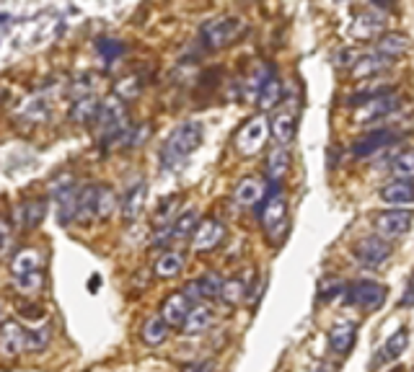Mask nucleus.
<instances>
[{"mask_svg":"<svg viewBox=\"0 0 414 372\" xmlns=\"http://www.w3.org/2000/svg\"><path fill=\"white\" fill-rule=\"evenodd\" d=\"M202 138H205L202 122H181L166 138L163 147H161V163H163V168L181 166L202 145Z\"/></svg>","mask_w":414,"mask_h":372,"instance_id":"f257e3e1","label":"nucleus"},{"mask_svg":"<svg viewBox=\"0 0 414 372\" xmlns=\"http://www.w3.org/2000/svg\"><path fill=\"white\" fill-rule=\"evenodd\" d=\"M50 344V328H34L29 331L26 326L8 321L0 328V354L16 357L21 352H42Z\"/></svg>","mask_w":414,"mask_h":372,"instance_id":"f03ea898","label":"nucleus"},{"mask_svg":"<svg viewBox=\"0 0 414 372\" xmlns=\"http://www.w3.org/2000/svg\"><path fill=\"white\" fill-rule=\"evenodd\" d=\"M246 34V21L241 16H220V19H210L199 26V37L210 49H226L236 44L241 37Z\"/></svg>","mask_w":414,"mask_h":372,"instance_id":"7ed1b4c3","label":"nucleus"},{"mask_svg":"<svg viewBox=\"0 0 414 372\" xmlns=\"http://www.w3.org/2000/svg\"><path fill=\"white\" fill-rule=\"evenodd\" d=\"M269 135H272V129H269L267 117L257 114V117H251L246 124L236 132V138H233V147H236L238 156L251 158V156H257L259 150H264Z\"/></svg>","mask_w":414,"mask_h":372,"instance_id":"20e7f679","label":"nucleus"},{"mask_svg":"<svg viewBox=\"0 0 414 372\" xmlns=\"http://www.w3.org/2000/svg\"><path fill=\"white\" fill-rule=\"evenodd\" d=\"M399 142V132L391 127H378V129H370V132H365L363 138H357L352 142V156L355 158H370L375 153H381L386 147H391Z\"/></svg>","mask_w":414,"mask_h":372,"instance_id":"39448f33","label":"nucleus"},{"mask_svg":"<svg viewBox=\"0 0 414 372\" xmlns=\"http://www.w3.org/2000/svg\"><path fill=\"white\" fill-rule=\"evenodd\" d=\"M414 225L412 210H386L373 217V227L378 230L381 238H399L406 235Z\"/></svg>","mask_w":414,"mask_h":372,"instance_id":"423d86ee","label":"nucleus"},{"mask_svg":"<svg viewBox=\"0 0 414 372\" xmlns=\"http://www.w3.org/2000/svg\"><path fill=\"white\" fill-rule=\"evenodd\" d=\"M259 220H262V225H264V230L269 235H275V230L280 225H285V217H287V202L285 196H282V192L277 189V186H272V192L267 194V199L259 205Z\"/></svg>","mask_w":414,"mask_h":372,"instance_id":"0eeeda50","label":"nucleus"},{"mask_svg":"<svg viewBox=\"0 0 414 372\" xmlns=\"http://www.w3.org/2000/svg\"><path fill=\"white\" fill-rule=\"evenodd\" d=\"M402 104V98L396 93H384V96L368 98L365 104L355 109V122L357 124H368V122H381L384 117L394 114L396 109Z\"/></svg>","mask_w":414,"mask_h":372,"instance_id":"6e6552de","label":"nucleus"},{"mask_svg":"<svg viewBox=\"0 0 414 372\" xmlns=\"http://www.w3.org/2000/svg\"><path fill=\"white\" fill-rule=\"evenodd\" d=\"M391 243L381 238V235H368L363 241H357L355 243V256L357 261H363L365 266H381L384 261L391 259Z\"/></svg>","mask_w":414,"mask_h":372,"instance_id":"1a4fd4ad","label":"nucleus"},{"mask_svg":"<svg viewBox=\"0 0 414 372\" xmlns=\"http://www.w3.org/2000/svg\"><path fill=\"white\" fill-rule=\"evenodd\" d=\"M55 202H57V220L62 225H70L78 217V196L80 186H75L70 181V176H65L62 186H55Z\"/></svg>","mask_w":414,"mask_h":372,"instance_id":"9d476101","label":"nucleus"},{"mask_svg":"<svg viewBox=\"0 0 414 372\" xmlns=\"http://www.w3.org/2000/svg\"><path fill=\"white\" fill-rule=\"evenodd\" d=\"M223 238H226L223 223H220L217 217H205V220L199 223L197 233L192 235V248H195L197 254H207V251L217 248Z\"/></svg>","mask_w":414,"mask_h":372,"instance_id":"9b49d317","label":"nucleus"},{"mask_svg":"<svg viewBox=\"0 0 414 372\" xmlns=\"http://www.w3.org/2000/svg\"><path fill=\"white\" fill-rule=\"evenodd\" d=\"M350 300L360 305L363 310H375L378 305H384L386 300V287L373 282V279H360L350 287Z\"/></svg>","mask_w":414,"mask_h":372,"instance_id":"f8f14e48","label":"nucleus"},{"mask_svg":"<svg viewBox=\"0 0 414 372\" xmlns=\"http://www.w3.org/2000/svg\"><path fill=\"white\" fill-rule=\"evenodd\" d=\"M199 223H202V220H199L197 210H187V212H181L168 227H158L161 233H158L156 243H163V241H184L187 235L197 233Z\"/></svg>","mask_w":414,"mask_h":372,"instance_id":"ddd939ff","label":"nucleus"},{"mask_svg":"<svg viewBox=\"0 0 414 372\" xmlns=\"http://www.w3.org/2000/svg\"><path fill=\"white\" fill-rule=\"evenodd\" d=\"M192 300H189L184 292H174L168 295L166 300H163V305H161V318L168 324V328L171 326H184L187 324L189 313H192Z\"/></svg>","mask_w":414,"mask_h":372,"instance_id":"4468645a","label":"nucleus"},{"mask_svg":"<svg viewBox=\"0 0 414 372\" xmlns=\"http://www.w3.org/2000/svg\"><path fill=\"white\" fill-rule=\"evenodd\" d=\"M355 339H357V326L352 321H342V324H334L329 328V349L334 354H339V357L352 352Z\"/></svg>","mask_w":414,"mask_h":372,"instance_id":"2eb2a0df","label":"nucleus"},{"mask_svg":"<svg viewBox=\"0 0 414 372\" xmlns=\"http://www.w3.org/2000/svg\"><path fill=\"white\" fill-rule=\"evenodd\" d=\"M391 68V59L381 55V52H363V55H357L355 65H352V75L357 80L360 78H373V75H381L384 70Z\"/></svg>","mask_w":414,"mask_h":372,"instance_id":"dca6fc26","label":"nucleus"},{"mask_svg":"<svg viewBox=\"0 0 414 372\" xmlns=\"http://www.w3.org/2000/svg\"><path fill=\"white\" fill-rule=\"evenodd\" d=\"M220 292H223V279L217 275H202L184 287V295L189 300H205V297L213 300V297H220Z\"/></svg>","mask_w":414,"mask_h":372,"instance_id":"f3484780","label":"nucleus"},{"mask_svg":"<svg viewBox=\"0 0 414 372\" xmlns=\"http://www.w3.org/2000/svg\"><path fill=\"white\" fill-rule=\"evenodd\" d=\"M233 199H236L241 207H254V205H262L267 199L264 194V184L259 181V178L249 176V178H241L233 189Z\"/></svg>","mask_w":414,"mask_h":372,"instance_id":"a211bd4d","label":"nucleus"},{"mask_svg":"<svg viewBox=\"0 0 414 372\" xmlns=\"http://www.w3.org/2000/svg\"><path fill=\"white\" fill-rule=\"evenodd\" d=\"M39 269H42V254L39 251H31V248L19 251V254L13 256V261H10L13 279H26V277L39 275Z\"/></svg>","mask_w":414,"mask_h":372,"instance_id":"6ab92c4d","label":"nucleus"},{"mask_svg":"<svg viewBox=\"0 0 414 372\" xmlns=\"http://www.w3.org/2000/svg\"><path fill=\"white\" fill-rule=\"evenodd\" d=\"M145 199H148V184H145V181H138V184L125 194V199H122V217H125L127 223L138 220L143 207H145Z\"/></svg>","mask_w":414,"mask_h":372,"instance_id":"aec40b11","label":"nucleus"},{"mask_svg":"<svg viewBox=\"0 0 414 372\" xmlns=\"http://www.w3.org/2000/svg\"><path fill=\"white\" fill-rule=\"evenodd\" d=\"M406 49H409V37L402 34V31H384V34L375 39V52L386 55L388 59L404 55Z\"/></svg>","mask_w":414,"mask_h":372,"instance_id":"412c9836","label":"nucleus"},{"mask_svg":"<svg viewBox=\"0 0 414 372\" xmlns=\"http://www.w3.org/2000/svg\"><path fill=\"white\" fill-rule=\"evenodd\" d=\"M381 199H384L386 205L394 207L414 205V184H409V181H388L381 189Z\"/></svg>","mask_w":414,"mask_h":372,"instance_id":"4be33fe9","label":"nucleus"},{"mask_svg":"<svg viewBox=\"0 0 414 372\" xmlns=\"http://www.w3.org/2000/svg\"><path fill=\"white\" fill-rule=\"evenodd\" d=\"M287 168H290V153H287V147L275 145L269 150V156H267V178H269L272 184H280V181L285 178Z\"/></svg>","mask_w":414,"mask_h":372,"instance_id":"5701e85b","label":"nucleus"},{"mask_svg":"<svg viewBox=\"0 0 414 372\" xmlns=\"http://www.w3.org/2000/svg\"><path fill=\"white\" fill-rule=\"evenodd\" d=\"M406 346H409V328L402 326V328H396V331L386 339V344L381 346L378 360H381V362H394V360H399V357L404 354Z\"/></svg>","mask_w":414,"mask_h":372,"instance_id":"b1692460","label":"nucleus"},{"mask_svg":"<svg viewBox=\"0 0 414 372\" xmlns=\"http://www.w3.org/2000/svg\"><path fill=\"white\" fill-rule=\"evenodd\" d=\"M269 129H272L277 142L282 147H287L296 140V114H293V111H280V114H275V119L269 122Z\"/></svg>","mask_w":414,"mask_h":372,"instance_id":"393cba45","label":"nucleus"},{"mask_svg":"<svg viewBox=\"0 0 414 372\" xmlns=\"http://www.w3.org/2000/svg\"><path fill=\"white\" fill-rule=\"evenodd\" d=\"M153 272H156L158 279H174V277H179L184 272V256L179 254V251H166L156 261Z\"/></svg>","mask_w":414,"mask_h":372,"instance_id":"a878e982","label":"nucleus"},{"mask_svg":"<svg viewBox=\"0 0 414 372\" xmlns=\"http://www.w3.org/2000/svg\"><path fill=\"white\" fill-rule=\"evenodd\" d=\"M44 212H47L44 199H34V202L19 205L16 207V223H19L21 227H37L42 220H44Z\"/></svg>","mask_w":414,"mask_h":372,"instance_id":"bb28decb","label":"nucleus"},{"mask_svg":"<svg viewBox=\"0 0 414 372\" xmlns=\"http://www.w3.org/2000/svg\"><path fill=\"white\" fill-rule=\"evenodd\" d=\"M388 171H391L394 181H409V184H414V147L402 150V153L391 160Z\"/></svg>","mask_w":414,"mask_h":372,"instance_id":"cd10ccee","label":"nucleus"},{"mask_svg":"<svg viewBox=\"0 0 414 372\" xmlns=\"http://www.w3.org/2000/svg\"><path fill=\"white\" fill-rule=\"evenodd\" d=\"M210 326H213V313H210V308H207V305H195L187 318V324L181 326V328H184L187 336H199V333H205Z\"/></svg>","mask_w":414,"mask_h":372,"instance_id":"c85d7f7f","label":"nucleus"},{"mask_svg":"<svg viewBox=\"0 0 414 372\" xmlns=\"http://www.w3.org/2000/svg\"><path fill=\"white\" fill-rule=\"evenodd\" d=\"M99 109L101 104L93 96H78V101L70 109V119L78 122V124H89V122L99 117Z\"/></svg>","mask_w":414,"mask_h":372,"instance_id":"c756f323","label":"nucleus"},{"mask_svg":"<svg viewBox=\"0 0 414 372\" xmlns=\"http://www.w3.org/2000/svg\"><path fill=\"white\" fill-rule=\"evenodd\" d=\"M280 101H282V80L277 78V75H272V78L262 86V91H259L257 106L262 109V111H269V109L280 106Z\"/></svg>","mask_w":414,"mask_h":372,"instance_id":"7c9ffc66","label":"nucleus"},{"mask_svg":"<svg viewBox=\"0 0 414 372\" xmlns=\"http://www.w3.org/2000/svg\"><path fill=\"white\" fill-rule=\"evenodd\" d=\"M140 336H143V342L148 344V346H161V344L168 339V324L161 315H153V318H148V321L143 324Z\"/></svg>","mask_w":414,"mask_h":372,"instance_id":"2f4dec72","label":"nucleus"},{"mask_svg":"<svg viewBox=\"0 0 414 372\" xmlns=\"http://www.w3.org/2000/svg\"><path fill=\"white\" fill-rule=\"evenodd\" d=\"M96 189H99V186H93V184L80 189L78 217H75V220H80V223H86V220H91V217H96Z\"/></svg>","mask_w":414,"mask_h":372,"instance_id":"473e14b6","label":"nucleus"},{"mask_svg":"<svg viewBox=\"0 0 414 372\" xmlns=\"http://www.w3.org/2000/svg\"><path fill=\"white\" fill-rule=\"evenodd\" d=\"M246 297V282L244 279H223V292H220V300H226L228 305H238Z\"/></svg>","mask_w":414,"mask_h":372,"instance_id":"72a5a7b5","label":"nucleus"},{"mask_svg":"<svg viewBox=\"0 0 414 372\" xmlns=\"http://www.w3.org/2000/svg\"><path fill=\"white\" fill-rule=\"evenodd\" d=\"M117 207V196L109 186H99L96 189V217H109L111 210Z\"/></svg>","mask_w":414,"mask_h":372,"instance_id":"f704fd0d","label":"nucleus"},{"mask_svg":"<svg viewBox=\"0 0 414 372\" xmlns=\"http://www.w3.org/2000/svg\"><path fill=\"white\" fill-rule=\"evenodd\" d=\"M96 49H99V55L104 57L107 65H111L114 59H119L122 55H125V44L117 39H99L96 41Z\"/></svg>","mask_w":414,"mask_h":372,"instance_id":"c9c22d12","label":"nucleus"},{"mask_svg":"<svg viewBox=\"0 0 414 372\" xmlns=\"http://www.w3.org/2000/svg\"><path fill=\"white\" fill-rule=\"evenodd\" d=\"M140 93V80L138 78H125L117 83V98L122 101H129V98H135Z\"/></svg>","mask_w":414,"mask_h":372,"instance_id":"e433bc0d","label":"nucleus"},{"mask_svg":"<svg viewBox=\"0 0 414 372\" xmlns=\"http://www.w3.org/2000/svg\"><path fill=\"white\" fill-rule=\"evenodd\" d=\"M13 287H16L19 292H24V295L39 292V290H42V272H39V275H34V277H26V279H13Z\"/></svg>","mask_w":414,"mask_h":372,"instance_id":"4c0bfd02","label":"nucleus"},{"mask_svg":"<svg viewBox=\"0 0 414 372\" xmlns=\"http://www.w3.org/2000/svg\"><path fill=\"white\" fill-rule=\"evenodd\" d=\"M318 290H321V297L329 300V297H334V295L345 292V284L339 282V279H324V282L318 284Z\"/></svg>","mask_w":414,"mask_h":372,"instance_id":"58836bf2","label":"nucleus"},{"mask_svg":"<svg viewBox=\"0 0 414 372\" xmlns=\"http://www.w3.org/2000/svg\"><path fill=\"white\" fill-rule=\"evenodd\" d=\"M399 305H402V308H412L414 305V275H412V279H409V284H406V290H404V295H402Z\"/></svg>","mask_w":414,"mask_h":372,"instance_id":"ea45409f","label":"nucleus"},{"mask_svg":"<svg viewBox=\"0 0 414 372\" xmlns=\"http://www.w3.org/2000/svg\"><path fill=\"white\" fill-rule=\"evenodd\" d=\"M8 243H10V227H8V223L0 217V254L8 248Z\"/></svg>","mask_w":414,"mask_h":372,"instance_id":"a19ab883","label":"nucleus"},{"mask_svg":"<svg viewBox=\"0 0 414 372\" xmlns=\"http://www.w3.org/2000/svg\"><path fill=\"white\" fill-rule=\"evenodd\" d=\"M215 370V364L213 362H195V364H187L184 372H213Z\"/></svg>","mask_w":414,"mask_h":372,"instance_id":"79ce46f5","label":"nucleus"},{"mask_svg":"<svg viewBox=\"0 0 414 372\" xmlns=\"http://www.w3.org/2000/svg\"><path fill=\"white\" fill-rule=\"evenodd\" d=\"M391 372H402V370H391Z\"/></svg>","mask_w":414,"mask_h":372,"instance_id":"37998d69","label":"nucleus"}]
</instances>
